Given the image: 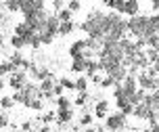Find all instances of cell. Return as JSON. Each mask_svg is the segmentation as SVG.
I'll return each mask as SVG.
<instances>
[{
    "label": "cell",
    "mask_w": 159,
    "mask_h": 132,
    "mask_svg": "<svg viewBox=\"0 0 159 132\" xmlns=\"http://www.w3.org/2000/svg\"><path fill=\"white\" fill-rule=\"evenodd\" d=\"M159 27V17L157 15H134L126 21V30L130 36L136 38H147L151 34H157Z\"/></svg>",
    "instance_id": "cell-1"
},
{
    "label": "cell",
    "mask_w": 159,
    "mask_h": 132,
    "mask_svg": "<svg viewBox=\"0 0 159 132\" xmlns=\"http://www.w3.org/2000/svg\"><path fill=\"white\" fill-rule=\"evenodd\" d=\"M13 101L21 103V105H25L27 109H34V111H42V109H44L42 92H40L38 84H34V82H27L21 90L13 92Z\"/></svg>",
    "instance_id": "cell-2"
},
{
    "label": "cell",
    "mask_w": 159,
    "mask_h": 132,
    "mask_svg": "<svg viewBox=\"0 0 159 132\" xmlns=\"http://www.w3.org/2000/svg\"><path fill=\"white\" fill-rule=\"evenodd\" d=\"M105 23H107V13H103V11H92V13L86 17V21H82L78 27L86 34L88 38H94V40H101V42H103Z\"/></svg>",
    "instance_id": "cell-3"
},
{
    "label": "cell",
    "mask_w": 159,
    "mask_h": 132,
    "mask_svg": "<svg viewBox=\"0 0 159 132\" xmlns=\"http://www.w3.org/2000/svg\"><path fill=\"white\" fill-rule=\"evenodd\" d=\"M128 36L126 19L117 13H107V23H105V38L103 42H119Z\"/></svg>",
    "instance_id": "cell-4"
},
{
    "label": "cell",
    "mask_w": 159,
    "mask_h": 132,
    "mask_svg": "<svg viewBox=\"0 0 159 132\" xmlns=\"http://www.w3.org/2000/svg\"><path fill=\"white\" fill-rule=\"evenodd\" d=\"M57 31H59V19H57V15H48L44 25H42V30L38 31L40 44L42 46L44 44H52V40L57 38Z\"/></svg>",
    "instance_id": "cell-5"
},
{
    "label": "cell",
    "mask_w": 159,
    "mask_h": 132,
    "mask_svg": "<svg viewBox=\"0 0 159 132\" xmlns=\"http://www.w3.org/2000/svg\"><path fill=\"white\" fill-rule=\"evenodd\" d=\"M128 126V116H124V113H109V116L105 117V130L107 132H121L126 130Z\"/></svg>",
    "instance_id": "cell-6"
},
{
    "label": "cell",
    "mask_w": 159,
    "mask_h": 132,
    "mask_svg": "<svg viewBox=\"0 0 159 132\" xmlns=\"http://www.w3.org/2000/svg\"><path fill=\"white\" fill-rule=\"evenodd\" d=\"M19 11L23 13V19L38 15L42 11H46V0H21V8Z\"/></svg>",
    "instance_id": "cell-7"
},
{
    "label": "cell",
    "mask_w": 159,
    "mask_h": 132,
    "mask_svg": "<svg viewBox=\"0 0 159 132\" xmlns=\"http://www.w3.org/2000/svg\"><path fill=\"white\" fill-rule=\"evenodd\" d=\"M136 84H138V88H143L144 92H153V90H157L159 82H157V78L149 76V73L143 69V71L136 73Z\"/></svg>",
    "instance_id": "cell-8"
},
{
    "label": "cell",
    "mask_w": 159,
    "mask_h": 132,
    "mask_svg": "<svg viewBox=\"0 0 159 132\" xmlns=\"http://www.w3.org/2000/svg\"><path fill=\"white\" fill-rule=\"evenodd\" d=\"M27 82H30V80H27V71H23V69H17V71H13V73H8V86H11L15 92L21 90Z\"/></svg>",
    "instance_id": "cell-9"
},
{
    "label": "cell",
    "mask_w": 159,
    "mask_h": 132,
    "mask_svg": "<svg viewBox=\"0 0 159 132\" xmlns=\"http://www.w3.org/2000/svg\"><path fill=\"white\" fill-rule=\"evenodd\" d=\"M92 116L96 117V120H105V117L109 116V101L107 99H101V101L94 103V113Z\"/></svg>",
    "instance_id": "cell-10"
},
{
    "label": "cell",
    "mask_w": 159,
    "mask_h": 132,
    "mask_svg": "<svg viewBox=\"0 0 159 132\" xmlns=\"http://www.w3.org/2000/svg\"><path fill=\"white\" fill-rule=\"evenodd\" d=\"M55 120H57V124L63 128V126H67L73 120V111L71 109H57L55 111Z\"/></svg>",
    "instance_id": "cell-11"
},
{
    "label": "cell",
    "mask_w": 159,
    "mask_h": 132,
    "mask_svg": "<svg viewBox=\"0 0 159 132\" xmlns=\"http://www.w3.org/2000/svg\"><path fill=\"white\" fill-rule=\"evenodd\" d=\"M138 11H140V2H138V0H124V8H121V15L134 17V15H138Z\"/></svg>",
    "instance_id": "cell-12"
},
{
    "label": "cell",
    "mask_w": 159,
    "mask_h": 132,
    "mask_svg": "<svg viewBox=\"0 0 159 132\" xmlns=\"http://www.w3.org/2000/svg\"><path fill=\"white\" fill-rule=\"evenodd\" d=\"M84 53H86V42H84V40H75L71 46H69V57H71V59L84 57Z\"/></svg>",
    "instance_id": "cell-13"
},
{
    "label": "cell",
    "mask_w": 159,
    "mask_h": 132,
    "mask_svg": "<svg viewBox=\"0 0 159 132\" xmlns=\"http://www.w3.org/2000/svg\"><path fill=\"white\" fill-rule=\"evenodd\" d=\"M101 69V63H98V59H86V69H84V73H86V78H92L94 73H98Z\"/></svg>",
    "instance_id": "cell-14"
},
{
    "label": "cell",
    "mask_w": 159,
    "mask_h": 132,
    "mask_svg": "<svg viewBox=\"0 0 159 132\" xmlns=\"http://www.w3.org/2000/svg\"><path fill=\"white\" fill-rule=\"evenodd\" d=\"M78 30V25L73 23V21H63V23H59V31H57V36H69L71 31Z\"/></svg>",
    "instance_id": "cell-15"
},
{
    "label": "cell",
    "mask_w": 159,
    "mask_h": 132,
    "mask_svg": "<svg viewBox=\"0 0 159 132\" xmlns=\"http://www.w3.org/2000/svg\"><path fill=\"white\" fill-rule=\"evenodd\" d=\"M69 69H71L73 73H78V76H82V73H84V69H86V59H84V57L71 59V67H69Z\"/></svg>",
    "instance_id": "cell-16"
},
{
    "label": "cell",
    "mask_w": 159,
    "mask_h": 132,
    "mask_svg": "<svg viewBox=\"0 0 159 132\" xmlns=\"http://www.w3.org/2000/svg\"><path fill=\"white\" fill-rule=\"evenodd\" d=\"M2 7L7 8L8 15H13V13H19V8H21V0H4Z\"/></svg>",
    "instance_id": "cell-17"
},
{
    "label": "cell",
    "mask_w": 159,
    "mask_h": 132,
    "mask_svg": "<svg viewBox=\"0 0 159 132\" xmlns=\"http://www.w3.org/2000/svg\"><path fill=\"white\" fill-rule=\"evenodd\" d=\"M73 90H78V92H88V78L86 76H80L78 80H73Z\"/></svg>",
    "instance_id": "cell-18"
},
{
    "label": "cell",
    "mask_w": 159,
    "mask_h": 132,
    "mask_svg": "<svg viewBox=\"0 0 159 132\" xmlns=\"http://www.w3.org/2000/svg\"><path fill=\"white\" fill-rule=\"evenodd\" d=\"M103 4H105V7H109L113 13L121 15V8H124V0H103Z\"/></svg>",
    "instance_id": "cell-19"
},
{
    "label": "cell",
    "mask_w": 159,
    "mask_h": 132,
    "mask_svg": "<svg viewBox=\"0 0 159 132\" xmlns=\"http://www.w3.org/2000/svg\"><path fill=\"white\" fill-rule=\"evenodd\" d=\"M144 57H147V61H149V65H157V48H144L143 50Z\"/></svg>",
    "instance_id": "cell-20"
},
{
    "label": "cell",
    "mask_w": 159,
    "mask_h": 132,
    "mask_svg": "<svg viewBox=\"0 0 159 132\" xmlns=\"http://www.w3.org/2000/svg\"><path fill=\"white\" fill-rule=\"evenodd\" d=\"M8 42H11V46L15 48V50H21V48H27V44H25V40H23V38H19V36H15V34L11 36V40H8Z\"/></svg>",
    "instance_id": "cell-21"
},
{
    "label": "cell",
    "mask_w": 159,
    "mask_h": 132,
    "mask_svg": "<svg viewBox=\"0 0 159 132\" xmlns=\"http://www.w3.org/2000/svg\"><path fill=\"white\" fill-rule=\"evenodd\" d=\"M73 13L71 11H67V8H61V11H57V19H59V23H63V21H71Z\"/></svg>",
    "instance_id": "cell-22"
},
{
    "label": "cell",
    "mask_w": 159,
    "mask_h": 132,
    "mask_svg": "<svg viewBox=\"0 0 159 132\" xmlns=\"http://www.w3.org/2000/svg\"><path fill=\"white\" fill-rule=\"evenodd\" d=\"M157 44H159V36L157 34H151V36L144 38V48H157Z\"/></svg>",
    "instance_id": "cell-23"
},
{
    "label": "cell",
    "mask_w": 159,
    "mask_h": 132,
    "mask_svg": "<svg viewBox=\"0 0 159 132\" xmlns=\"http://www.w3.org/2000/svg\"><path fill=\"white\" fill-rule=\"evenodd\" d=\"M57 109H71V101H69L65 94L57 97Z\"/></svg>",
    "instance_id": "cell-24"
},
{
    "label": "cell",
    "mask_w": 159,
    "mask_h": 132,
    "mask_svg": "<svg viewBox=\"0 0 159 132\" xmlns=\"http://www.w3.org/2000/svg\"><path fill=\"white\" fill-rule=\"evenodd\" d=\"M13 105H15L13 97H2V99H0V109H2V111H4V109H13Z\"/></svg>",
    "instance_id": "cell-25"
},
{
    "label": "cell",
    "mask_w": 159,
    "mask_h": 132,
    "mask_svg": "<svg viewBox=\"0 0 159 132\" xmlns=\"http://www.w3.org/2000/svg\"><path fill=\"white\" fill-rule=\"evenodd\" d=\"M57 84L61 86L63 90H73V80H69V78H61Z\"/></svg>",
    "instance_id": "cell-26"
},
{
    "label": "cell",
    "mask_w": 159,
    "mask_h": 132,
    "mask_svg": "<svg viewBox=\"0 0 159 132\" xmlns=\"http://www.w3.org/2000/svg\"><path fill=\"white\" fill-rule=\"evenodd\" d=\"M40 122H42V126H48L50 122H55V111H46L44 116L40 117Z\"/></svg>",
    "instance_id": "cell-27"
},
{
    "label": "cell",
    "mask_w": 159,
    "mask_h": 132,
    "mask_svg": "<svg viewBox=\"0 0 159 132\" xmlns=\"http://www.w3.org/2000/svg\"><path fill=\"white\" fill-rule=\"evenodd\" d=\"M92 120H94L92 113H84V116L80 117V126H86V128H88V126L92 124Z\"/></svg>",
    "instance_id": "cell-28"
},
{
    "label": "cell",
    "mask_w": 159,
    "mask_h": 132,
    "mask_svg": "<svg viewBox=\"0 0 159 132\" xmlns=\"http://www.w3.org/2000/svg\"><path fill=\"white\" fill-rule=\"evenodd\" d=\"M98 86H101V88H113V86H115V82H113V80L109 78V76H105V78H101Z\"/></svg>",
    "instance_id": "cell-29"
},
{
    "label": "cell",
    "mask_w": 159,
    "mask_h": 132,
    "mask_svg": "<svg viewBox=\"0 0 159 132\" xmlns=\"http://www.w3.org/2000/svg\"><path fill=\"white\" fill-rule=\"evenodd\" d=\"M86 101H88V92H78V99H75V105H78V107H84V105H86Z\"/></svg>",
    "instance_id": "cell-30"
},
{
    "label": "cell",
    "mask_w": 159,
    "mask_h": 132,
    "mask_svg": "<svg viewBox=\"0 0 159 132\" xmlns=\"http://www.w3.org/2000/svg\"><path fill=\"white\" fill-rule=\"evenodd\" d=\"M80 8H82V2H80V0H69V4H67V11H71V13H78Z\"/></svg>",
    "instance_id": "cell-31"
},
{
    "label": "cell",
    "mask_w": 159,
    "mask_h": 132,
    "mask_svg": "<svg viewBox=\"0 0 159 132\" xmlns=\"http://www.w3.org/2000/svg\"><path fill=\"white\" fill-rule=\"evenodd\" d=\"M7 126H8V117H7V113L0 109V130H2V128H7Z\"/></svg>",
    "instance_id": "cell-32"
},
{
    "label": "cell",
    "mask_w": 159,
    "mask_h": 132,
    "mask_svg": "<svg viewBox=\"0 0 159 132\" xmlns=\"http://www.w3.org/2000/svg\"><path fill=\"white\" fill-rule=\"evenodd\" d=\"M34 130V122H23L21 124V132H32Z\"/></svg>",
    "instance_id": "cell-33"
},
{
    "label": "cell",
    "mask_w": 159,
    "mask_h": 132,
    "mask_svg": "<svg viewBox=\"0 0 159 132\" xmlns=\"http://www.w3.org/2000/svg\"><path fill=\"white\" fill-rule=\"evenodd\" d=\"M52 7H55V11H61L63 8V0H52Z\"/></svg>",
    "instance_id": "cell-34"
},
{
    "label": "cell",
    "mask_w": 159,
    "mask_h": 132,
    "mask_svg": "<svg viewBox=\"0 0 159 132\" xmlns=\"http://www.w3.org/2000/svg\"><path fill=\"white\" fill-rule=\"evenodd\" d=\"M38 132H59V130L50 128V126H40V130H38Z\"/></svg>",
    "instance_id": "cell-35"
},
{
    "label": "cell",
    "mask_w": 159,
    "mask_h": 132,
    "mask_svg": "<svg viewBox=\"0 0 159 132\" xmlns=\"http://www.w3.org/2000/svg\"><path fill=\"white\" fill-rule=\"evenodd\" d=\"M2 48H4V36L0 34V50H2Z\"/></svg>",
    "instance_id": "cell-36"
},
{
    "label": "cell",
    "mask_w": 159,
    "mask_h": 132,
    "mask_svg": "<svg viewBox=\"0 0 159 132\" xmlns=\"http://www.w3.org/2000/svg\"><path fill=\"white\" fill-rule=\"evenodd\" d=\"M84 132H96V128H90V126H88V128H86Z\"/></svg>",
    "instance_id": "cell-37"
},
{
    "label": "cell",
    "mask_w": 159,
    "mask_h": 132,
    "mask_svg": "<svg viewBox=\"0 0 159 132\" xmlns=\"http://www.w3.org/2000/svg\"><path fill=\"white\" fill-rule=\"evenodd\" d=\"M2 88H4V82H2V78H0V90H2Z\"/></svg>",
    "instance_id": "cell-38"
},
{
    "label": "cell",
    "mask_w": 159,
    "mask_h": 132,
    "mask_svg": "<svg viewBox=\"0 0 159 132\" xmlns=\"http://www.w3.org/2000/svg\"><path fill=\"white\" fill-rule=\"evenodd\" d=\"M149 2H151V4H159V0H149Z\"/></svg>",
    "instance_id": "cell-39"
},
{
    "label": "cell",
    "mask_w": 159,
    "mask_h": 132,
    "mask_svg": "<svg viewBox=\"0 0 159 132\" xmlns=\"http://www.w3.org/2000/svg\"><path fill=\"white\" fill-rule=\"evenodd\" d=\"M80 2H82V0H80Z\"/></svg>",
    "instance_id": "cell-40"
}]
</instances>
